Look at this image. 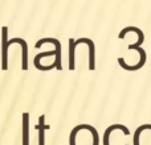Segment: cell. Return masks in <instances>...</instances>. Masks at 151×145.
<instances>
[{
  "mask_svg": "<svg viewBox=\"0 0 151 145\" xmlns=\"http://www.w3.org/2000/svg\"><path fill=\"white\" fill-rule=\"evenodd\" d=\"M69 145H99L98 131L90 124H78L69 135Z\"/></svg>",
  "mask_w": 151,
  "mask_h": 145,
  "instance_id": "obj_1",
  "label": "cell"
},
{
  "mask_svg": "<svg viewBox=\"0 0 151 145\" xmlns=\"http://www.w3.org/2000/svg\"><path fill=\"white\" fill-rule=\"evenodd\" d=\"M91 38H88V37H81V38H69L68 44H69V70L73 71L76 68V48L80 44H86L88 45L90 42Z\"/></svg>",
  "mask_w": 151,
  "mask_h": 145,
  "instance_id": "obj_2",
  "label": "cell"
},
{
  "mask_svg": "<svg viewBox=\"0 0 151 145\" xmlns=\"http://www.w3.org/2000/svg\"><path fill=\"white\" fill-rule=\"evenodd\" d=\"M8 26H1V70H8Z\"/></svg>",
  "mask_w": 151,
  "mask_h": 145,
  "instance_id": "obj_3",
  "label": "cell"
},
{
  "mask_svg": "<svg viewBox=\"0 0 151 145\" xmlns=\"http://www.w3.org/2000/svg\"><path fill=\"white\" fill-rule=\"evenodd\" d=\"M12 44H19L21 46V69L23 70H28V58H29V53H28V44L24 38L20 37H15V38L9 40V46Z\"/></svg>",
  "mask_w": 151,
  "mask_h": 145,
  "instance_id": "obj_4",
  "label": "cell"
},
{
  "mask_svg": "<svg viewBox=\"0 0 151 145\" xmlns=\"http://www.w3.org/2000/svg\"><path fill=\"white\" fill-rule=\"evenodd\" d=\"M146 60H147V54L146 52H143V54H142V57L139 58V61L135 63V66H129L127 63L125 62V60H123L122 57L118 58V63H119V66L122 69H125V70L127 71H135V70H139V69H142L145 66V63H146Z\"/></svg>",
  "mask_w": 151,
  "mask_h": 145,
  "instance_id": "obj_5",
  "label": "cell"
},
{
  "mask_svg": "<svg viewBox=\"0 0 151 145\" xmlns=\"http://www.w3.org/2000/svg\"><path fill=\"white\" fill-rule=\"evenodd\" d=\"M37 129H39V145H45V132L49 129V125L45 123V115H41L39 117Z\"/></svg>",
  "mask_w": 151,
  "mask_h": 145,
  "instance_id": "obj_6",
  "label": "cell"
},
{
  "mask_svg": "<svg viewBox=\"0 0 151 145\" xmlns=\"http://www.w3.org/2000/svg\"><path fill=\"white\" fill-rule=\"evenodd\" d=\"M21 129H23V145H29V114L23 112L21 115Z\"/></svg>",
  "mask_w": 151,
  "mask_h": 145,
  "instance_id": "obj_7",
  "label": "cell"
}]
</instances>
